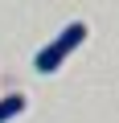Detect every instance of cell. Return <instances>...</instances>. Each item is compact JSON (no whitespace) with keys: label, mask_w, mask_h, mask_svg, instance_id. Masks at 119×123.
Listing matches in <instances>:
<instances>
[{"label":"cell","mask_w":119,"mask_h":123,"mask_svg":"<svg viewBox=\"0 0 119 123\" xmlns=\"http://www.w3.org/2000/svg\"><path fill=\"white\" fill-rule=\"evenodd\" d=\"M86 33H90V29H86V21H70L62 33H53V37H49V45H41V49H37L33 70H37V74H53V70H62L66 62L74 57V49L86 41Z\"/></svg>","instance_id":"1"},{"label":"cell","mask_w":119,"mask_h":123,"mask_svg":"<svg viewBox=\"0 0 119 123\" xmlns=\"http://www.w3.org/2000/svg\"><path fill=\"white\" fill-rule=\"evenodd\" d=\"M25 107H29V98H25V94H17V90H13V94H4V98H0V123H13Z\"/></svg>","instance_id":"2"}]
</instances>
